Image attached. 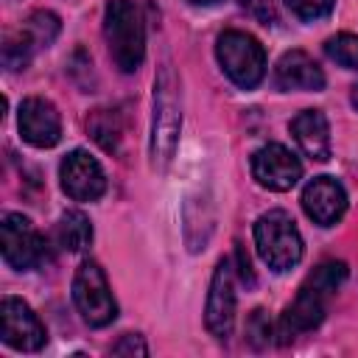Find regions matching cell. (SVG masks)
I'll return each instance as SVG.
<instances>
[{
	"label": "cell",
	"instance_id": "ac0fdd59",
	"mask_svg": "<svg viewBox=\"0 0 358 358\" xmlns=\"http://www.w3.org/2000/svg\"><path fill=\"white\" fill-rule=\"evenodd\" d=\"M34 53H36L34 42H31L28 34L20 28L17 34H8V36H6V45H3V64H6V70H11V73H14V70H25Z\"/></svg>",
	"mask_w": 358,
	"mask_h": 358
},
{
	"label": "cell",
	"instance_id": "603a6c76",
	"mask_svg": "<svg viewBox=\"0 0 358 358\" xmlns=\"http://www.w3.org/2000/svg\"><path fill=\"white\" fill-rule=\"evenodd\" d=\"M241 6L263 25H274L277 22V6L274 0H241Z\"/></svg>",
	"mask_w": 358,
	"mask_h": 358
},
{
	"label": "cell",
	"instance_id": "ffe728a7",
	"mask_svg": "<svg viewBox=\"0 0 358 358\" xmlns=\"http://www.w3.org/2000/svg\"><path fill=\"white\" fill-rule=\"evenodd\" d=\"M324 53L336 64H341L347 70H358V36L355 34H338V36L327 39L324 42Z\"/></svg>",
	"mask_w": 358,
	"mask_h": 358
},
{
	"label": "cell",
	"instance_id": "7a4b0ae2",
	"mask_svg": "<svg viewBox=\"0 0 358 358\" xmlns=\"http://www.w3.org/2000/svg\"><path fill=\"white\" fill-rule=\"evenodd\" d=\"M182 129V95L171 64H162L154 81V123H151V162L154 168H168L173 159Z\"/></svg>",
	"mask_w": 358,
	"mask_h": 358
},
{
	"label": "cell",
	"instance_id": "4316f807",
	"mask_svg": "<svg viewBox=\"0 0 358 358\" xmlns=\"http://www.w3.org/2000/svg\"><path fill=\"white\" fill-rule=\"evenodd\" d=\"M190 3H196V6H215V3H221V0H190Z\"/></svg>",
	"mask_w": 358,
	"mask_h": 358
},
{
	"label": "cell",
	"instance_id": "52a82bcc",
	"mask_svg": "<svg viewBox=\"0 0 358 358\" xmlns=\"http://www.w3.org/2000/svg\"><path fill=\"white\" fill-rule=\"evenodd\" d=\"M0 246H3V260L17 271L39 268L48 260L45 238L20 213H6L3 215V221H0Z\"/></svg>",
	"mask_w": 358,
	"mask_h": 358
},
{
	"label": "cell",
	"instance_id": "484cf974",
	"mask_svg": "<svg viewBox=\"0 0 358 358\" xmlns=\"http://www.w3.org/2000/svg\"><path fill=\"white\" fill-rule=\"evenodd\" d=\"M350 101H352V106H355V109H358V84H355V87H352V95H350Z\"/></svg>",
	"mask_w": 358,
	"mask_h": 358
},
{
	"label": "cell",
	"instance_id": "6da1fadb",
	"mask_svg": "<svg viewBox=\"0 0 358 358\" xmlns=\"http://www.w3.org/2000/svg\"><path fill=\"white\" fill-rule=\"evenodd\" d=\"M344 280H347V266L341 260H327V263L316 266L313 274L299 285L296 299L282 310V316L277 322L274 336L280 338V344H288L296 336L319 327L327 313V299L338 291V285Z\"/></svg>",
	"mask_w": 358,
	"mask_h": 358
},
{
	"label": "cell",
	"instance_id": "277c9868",
	"mask_svg": "<svg viewBox=\"0 0 358 358\" xmlns=\"http://www.w3.org/2000/svg\"><path fill=\"white\" fill-rule=\"evenodd\" d=\"M255 246L271 271H288L302 260V235L285 210H268L255 221Z\"/></svg>",
	"mask_w": 358,
	"mask_h": 358
},
{
	"label": "cell",
	"instance_id": "d4e9b609",
	"mask_svg": "<svg viewBox=\"0 0 358 358\" xmlns=\"http://www.w3.org/2000/svg\"><path fill=\"white\" fill-rule=\"evenodd\" d=\"M235 257H238V271H241V280L252 285V282H255V274H252V266H249V257L243 255V249H241V246H238V252H235Z\"/></svg>",
	"mask_w": 358,
	"mask_h": 358
},
{
	"label": "cell",
	"instance_id": "3957f363",
	"mask_svg": "<svg viewBox=\"0 0 358 358\" xmlns=\"http://www.w3.org/2000/svg\"><path fill=\"white\" fill-rule=\"evenodd\" d=\"M103 36L120 73H134L145 56V28L131 0H109L103 11Z\"/></svg>",
	"mask_w": 358,
	"mask_h": 358
},
{
	"label": "cell",
	"instance_id": "9c48e42d",
	"mask_svg": "<svg viewBox=\"0 0 358 358\" xmlns=\"http://www.w3.org/2000/svg\"><path fill=\"white\" fill-rule=\"evenodd\" d=\"M0 338L22 352H36L48 341V330L39 322V316L25 305L22 299L6 296L0 302Z\"/></svg>",
	"mask_w": 358,
	"mask_h": 358
},
{
	"label": "cell",
	"instance_id": "8992f818",
	"mask_svg": "<svg viewBox=\"0 0 358 358\" xmlns=\"http://www.w3.org/2000/svg\"><path fill=\"white\" fill-rule=\"evenodd\" d=\"M73 302L90 327H106L117 316V302L109 291L106 274L95 260H84L73 277Z\"/></svg>",
	"mask_w": 358,
	"mask_h": 358
},
{
	"label": "cell",
	"instance_id": "7c38bea8",
	"mask_svg": "<svg viewBox=\"0 0 358 358\" xmlns=\"http://www.w3.org/2000/svg\"><path fill=\"white\" fill-rule=\"evenodd\" d=\"M302 210L319 227H333L347 210V190L333 176H313L302 190Z\"/></svg>",
	"mask_w": 358,
	"mask_h": 358
},
{
	"label": "cell",
	"instance_id": "44dd1931",
	"mask_svg": "<svg viewBox=\"0 0 358 358\" xmlns=\"http://www.w3.org/2000/svg\"><path fill=\"white\" fill-rule=\"evenodd\" d=\"M271 336H274V327H271L266 310L263 308L252 310V316L246 319V338H249V344L252 347H263V344L271 341Z\"/></svg>",
	"mask_w": 358,
	"mask_h": 358
},
{
	"label": "cell",
	"instance_id": "4fadbf2b",
	"mask_svg": "<svg viewBox=\"0 0 358 358\" xmlns=\"http://www.w3.org/2000/svg\"><path fill=\"white\" fill-rule=\"evenodd\" d=\"M20 134L36 148H50L62 140V117L48 98H25L20 103Z\"/></svg>",
	"mask_w": 358,
	"mask_h": 358
},
{
	"label": "cell",
	"instance_id": "ba28073f",
	"mask_svg": "<svg viewBox=\"0 0 358 358\" xmlns=\"http://www.w3.org/2000/svg\"><path fill=\"white\" fill-rule=\"evenodd\" d=\"M204 324L210 336L227 341L235 324V268L232 260H221L210 280L207 305H204Z\"/></svg>",
	"mask_w": 358,
	"mask_h": 358
},
{
	"label": "cell",
	"instance_id": "9a60e30c",
	"mask_svg": "<svg viewBox=\"0 0 358 358\" xmlns=\"http://www.w3.org/2000/svg\"><path fill=\"white\" fill-rule=\"evenodd\" d=\"M274 81L280 90H322L324 73L305 50H285L274 67Z\"/></svg>",
	"mask_w": 358,
	"mask_h": 358
},
{
	"label": "cell",
	"instance_id": "7402d4cb",
	"mask_svg": "<svg viewBox=\"0 0 358 358\" xmlns=\"http://www.w3.org/2000/svg\"><path fill=\"white\" fill-rule=\"evenodd\" d=\"M333 3H336V0H285V6H288L299 20H308V22L327 17V14L333 11Z\"/></svg>",
	"mask_w": 358,
	"mask_h": 358
},
{
	"label": "cell",
	"instance_id": "d6986e66",
	"mask_svg": "<svg viewBox=\"0 0 358 358\" xmlns=\"http://www.w3.org/2000/svg\"><path fill=\"white\" fill-rule=\"evenodd\" d=\"M87 129H90V134H92L106 151H115V148H117L120 126H117V115H115L112 109H95L92 117L87 120Z\"/></svg>",
	"mask_w": 358,
	"mask_h": 358
},
{
	"label": "cell",
	"instance_id": "30bf717a",
	"mask_svg": "<svg viewBox=\"0 0 358 358\" xmlns=\"http://www.w3.org/2000/svg\"><path fill=\"white\" fill-rule=\"evenodd\" d=\"M59 179H62V190L73 199V201H95L103 196L106 190V176L103 168L98 165V159L84 151L76 148L70 151L62 165H59Z\"/></svg>",
	"mask_w": 358,
	"mask_h": 358
},
{
	"label": "cell",
	"instance_id": "e0dca14e",
	"mask_svg": "<svg viewBox=\"0 0 358 358\" xmlns=\"http://www.w3.org/2000/svg\"><path fill=\"white\" fill-rule=\"evenodd\" d=\"M22 31H25L28 39L34 42V48L42 50V48H48V45L56 39V34H59V17L50 14V11H34V14L22 22Z\"/></svg>",
	"mask_w": 358,
	"mask_h": 358
},
{
	"label": "cell",
	"instance_id": "5b68a950",
	"mask_svg": "<svg viewBox=\"0 0 358 358\" xmlns=\"http://www.w3.org/2000/svg\"><path fill=\"white\" fill-rule=\"evenodd\" d=\"M215 56L232 84L252 90L266 76V50L263 45L243 31H224L215 42Z\"/></svg>",
	"mask_w": 358,
	"mask_h": 358
},
{
	"label": "cell",
	"instance_id": "cb8c5ba5",
	"mask_svg": "<svg viewBox=\"0 0 358 358\" xmlns=\"http://www.w3.org/2000/svg\"><path fill=\"white\" fill-rule=\"evenodd\" d=\"M115 355H148V347L143 341V336L137 333H126L115 347H112Z\"/></svg>",
	"mask_w": 358,
	"mask_h": 358
},
{
	"label": "cell",
	"instance_id": "2e32d148",
	"mask_svg": "<svg viewBox=\"0 0 358 358\" xmlns=\"http://www.w3.org/2000/svg\"><path fill=\"white\" fill-rule=\"evenodd\" d=\"M56 241H59V246L64 252H84L92 243V224H90V218L84 213H78V210H67L59 218Z\"/></svg>",
	"mask_w": 358,
	"mask_h": 358
},
{
	"label": "cell",
	"instance_id": "8fae6325",
	"mask_svg": "<svg viewBox=\"0 0 358 358\" xmlns=\"http://www.w3.org/2000/svg\"><path fill=\"white\" fill-rule=\"evenodd\" d=\"M252 176L268 190H291L302 179V162L280 143H268L252 154Z\"/></svg>",
	"mask_w": 358,
	"mask_h": 358
},
{
	"label": "cell",
	"instance_id": "5bb4252c",
	"mask_svg": "<svg viewBox=\"0 0 358 358\" xmlns=\"http://www.w3.org/2000/svg\"><path fill=\"white\" fill-rule=\"evenodd\" d=\"M291 134L305 157L316 162L330 159V123L322 109H302L291 120Z\"/></svg>",
	"mask_w": 358,
	"mask_h": 358
}]
</instances>
